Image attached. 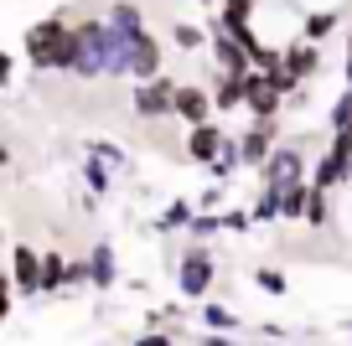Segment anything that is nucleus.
Masks as SVG:
<instances>
[{"label":"nucleus","instance_id":"nucleus-33","mask_svg":"<svg viewBox=\"0 0 352 346\" xmlns=\"http://www.w3.org/2000/svg\"><path fill=\"white\" fill-rule=\"evenodd\" d=\"M11 83H16V57L0 47V88H11Z\"/></svg>","mask_w":352,"mask_h":346},{"label":"nucleus","instance_id":"nucleus-43","mask_svg":"<svg viewBox=\"0 0 352 346\" xmlns=\"http://www.w3.org/2000/svg\"><path fill=\"white\" fill-rule=\"evenodd\" d=\"M0 325H6V321H0Z\"/></svg>","mask_w":352,"mask_h":346},{"label":"nucleus","instance_id":"nucleus-45","mask_svg":"<svg viewBox=\"0 0 352 346\" xmlns=\"http://www.w3.org/2000/svg\"><path fill=\"white\" fill-rule=\"evenodd\" d=\"M347 32H352V26H347Z\"/></svg>","mask_w":352,"mask_h":346},{"label":"nucleus","instance_id":"nucleus-9","mask_svg":"<svg viewBox=\"0 0 352 346\" xmlns=\"http://www.w3.org/2000/svg\"><path fill=\"white\" fill-rule=\"evenodd\" d=\"M11 290L16 295H42V253L32 249V243H16L11 249Z\"/></svg>","mask_w":352,"mask_h":346},{"label":"nucleus","instance_id":"nucleus-8","mask_svg":"<svg viewBox=\"0 0 352 346\" xmlns=\"http://www.w3.org/2000/svg\"><path fill=\"white\" fill-rule=\"evenodd\" d=\"M171 119L192 124H208L212 119V88L208 83H176V104H171Z\"/></svg>","mask_w":352,"mask_h":346},{"label":"nucleus","instance_id":"nucleus-24","mask_svg":"<svg viewBox=\"0 0 352 346\" xmlns=\"http://www.w3.org/2000/svg\"><path fill=\"white\" fill-rule=\"evenodd\" d=\"M171 42L182 47V52H202L212 36H208V26H197V21H176L171 26Z\"/></svg>","mask_w":352,"mask_h":346},{"label":"nucleus","instance_id":"nucleus-4","mask_svg":"<svg viewBox=\"0 0 352 346\" xmlns=\"http://www.w3.org/2000/svg\"><path fill=\"white\" fill-rule=\"evenodd\" d=\"M171 104H176V78H151V83H135L130 93V108H135V119L155 124V119H171Z\"/></svg>","mask_w":352,"mask_h":346},{"label":"nucleus","instance_id":"nucleus-40","mask_svg":"<svg viewBox=\"0 0 352 346\" xmlns=\"http://www.w3.org/2000/svg\"><path fill=\"white\" fill-rule=\"evenodd\" d=\"M197 5H218V0H197Z\"/></svg>","mask_w":352,"mask_h":346},{"label":"nucleus","instance_id":"nucleus-23","mask_svg":"<svg viewBox=\"0 0 352 346\" xmlns=\"http://www.w3.org/2000/svg\"><path fill=\"white\" fill-rule=\"evenodd\" d=\"M208 171H212V181H218V186H228V181H233V171H243V161H239V140H233V135H228V145L218 150V161H212Z\"/></svg>","mask_w":352,"mask_h":346},{"label":"nucleus","instance_id":"nucleus-16","mask_svg":"<svg viewBox=\"0 0 352 346\" xmlns=\"http://www.w3.org/2000/svg\"><path fill=\"white\" fill-rule=\"evenodd\" d=\"M342 26V11H300V42H327L331 32Z\"/></svg>","mask_w":352,"mask_h":346},{"label":"nucleus","instance_id":"nucleus-41","mask_svg":"<svg viewBox=\"0 0 352 346\" xmlns=\"http://www.w3.org/2000/svg\"><path fill=\"white\" fill-rule=\"evenodd\" d=\"M0 243H6V222H0Z\"/></svg>","mask_w":352,"mask_h":346},{"label":"nucleus","instance_id":"nucleus-19","mask_svg":"<svg viewBox=\"0 0 352 346\" xmlns=\"http://www.w3.org/2000/svg\"><path fill=\"white\" fill-rule=\"evenodd\" d=\"M306 202H311V181H296L280 192V222H306Z\"/></svg>","mask_w":352,"mask_h":346},{"label":"nucleus","instance_id":"nucleus-20","mask_svg":"<svg viewBox=\"0 0 352 346\" xmlns=\"http://www.w3.org/2000/svg\"><path fill=\"white\" fill-rule=\"evenodd\" d=\"M83 186H88V196L99 202V196L114 192V171H109L104 161H94V155H83Z\"/></svg>","mask_w":352,"mask_h":346},{"label":"nucleus","instance_id":"nucleus-18","mask_svg":"<svg viewBox=\"0 0 352 346\" xmlns=\"http://www.w3.org/2000/svg\"><path fill=\"white\" fill-rule=\"evenodd\" d=\"M331 222H337V202H331V192H321V186H311V202H306V227H316V233H327Z\"/></svg>","mask_w":352,"mask_h":346},{"label":"nucleus","instance_id":"nucleus-25","mask_svg":"<svg viewBox=\"0 0 352 346\" xmlns=\"http://www.w3.org/2000/svg\"><path fill=\"white\" fill-rule=\"evenodd\" d=\"M88 155H94V161H104L114 176L130 171V155H124V145H114V140H88Z\"/></svg>","mask_w":352,"mask_h":346},{"label":"nucleus","instance_id":"nucleus-7","mask_svg":"<svg viewBox=\"0 0 352 346\" xmlns=\"http://www.w3.org/2000/svg\"><path fill=\"white\" fill-rule=\"evenodd\" d=\"M311 186H321V192H331V196H337V192H347V186H352V161H347V155H342L331 140L321 145L316 165H311Z\"/></svg>","mask_w":352,"mask_h":346},{"label":"nucleus","instance_id":"nucleus-21","mask_svg":"<svg viewBox=\"0 0 352 346\" xmlns=\"http://www.w3.org/2000/svg\"><path fill=\"white\" fill-rule=\"evenodd\" d=\"M243 108V78H218L212 83V114H233Z\"/></svg>","mask_w":352,"mask_h":346},{"label":"nucleus","instance_id":"nucleus-13","mask_svg":"<svg viewBox=\"0 0 352 346\" xmlns=\"http://www.w3.org/2000/svg\"><path fill=\"white\" fill-rule=\"evenodd\" d=\"M104 26H109L120 42H135L140 32H151V26H145V11L135 0H109V5H104Z\"/></svg>","mask_w":352,"mask_h":346},{"label":"nucleus","instance_id":"nucleus-38","mask_svg":"<svg viewBox=\"0 0 352 346\" xmlns=\"http://www.w3.org/2000/svg\"><path fill=\"white\" fill-rule=\"evenodd\" d=\"M6 165H11V145L0 140V171H6Z\"/></svg>","mask_w":352,"mask_h":346},{"label":"nucleus","instance_id":"nucleus-28","mask_svg":"<svg viewBox=\"0 0 352 346\" xmlns=\"http://www.w3.org/2000/svg\"><path fill=\"white\" fill-rule=\"evenodd\" d=\"M249 217H254V222H280V192H270V186H259V196H254Z\"/></svg>","mask_w":352,"mask_h":346},{"label":"nucleus","instance_id":"nucleus-34","mask_svg":"<svg viewBox=\"0 0 352 346\" xmlns=\"http://www.w3.org/2000/svg\"><path fill=\"white\" fill-rule=\"evenodd\" d=\"M197 346H243V341H239V336H223V331H202Z\"/></svg>","mask_w":352,"mask_h":346},{"label":"nucleus","instance_id":"nucleus-32","mask_svg":"<svg viewBox=\"0 0 352 346\" xmlns=\"http://www.w3.org/2000/svg\"><path fill=\"white\" fill-rule=\"evenodd\" d=\"M130 346H176V336L171 331H140Z\"/></svg>","mask_w":352,"mask_h":346},{"label":"nucleus","instance_id":"nucleus-2","mask_svg":"<svg viewBox=\"0 0 352 346\" xmlns=\"http://www.w3.org/2000/svg\"><path fill=\"white\" fill-rule=\"evenodd\" d=\"M311 135H290V140H280L275 150H270V161L259 165V186H270V192H285V186L296 181H311Z\"/></svg>","mask_w":352,"mask_h":346},{"label":"nucleus","instance_id":"nucleus-39","mask_svg":"<svg viewBox=\"0 0 352 346\" xmlns=\"http://www.w3.org/2000/svg\"><path fill=\"white\" fill-rule=\"evenodd\" d=\"M6 279H11V264H6V259H0V284H6Z\"/></svg>","mask_w":352,"mask_h":346},{"label":"nucleus","instance_id":"nucleus-15","mask_svg":"<svg viewBox=\"0 0 352 346\" xmlns=\"http://www.w3.org/2000/svg\"><path fill=\"white\" fill-rule=\"evenodd\" d=\"M197 321H202V331H223V336H239L243 331V315L233 310V305H223V300H202L197 305Z\"/></svg>","mask_w":352,"mask_h":346},{"label":"nucleus","instance_id":"nucleus-31","mask_svg":"<svg viewBox=\"0 0 352 346\" xmlns=\"http://www.w3.org/2000/svg\"><path fill=\"white\" fill-rule=\"evenodd\" d=\"M88 284V259H67V290H83Z\"/></svg>","mask_w":352,"mask_h":346},{"label":"nucleus","instance_id":"nucleus-22","mask_svg":"<svg viewBox=\"0 0 352 346\" xmlns=\"http://www.w3.org/2000/svg\"><path fill=\"white\" fill-rule=\"evenodd\" d=\"M67 290V259L47 249L42 253V295H63Z\"/></svg>","mask_w":352,"mask_h":346},{"label":"nucleus","instance_id":"nucleus-27","mask_svg":"<svg viewBox=\"0 0 352 346\" xmlns=\"http://www.w3.org/2000/svg\"><path fill=\"white\" fill-rule=\"evenodd\" d=\"M218 233H223L218 212H192V222H187V243H212Z\"/></svg>","mask_w":352,"mask_h":346},{"label":"nucleus","instance_id":"nucleus-37","mask_svg":"<svg viewBox=\"0 0 352 346\" xmlns=\"http://www.w3.org/2000/svg\"><path fill=\"white\" fill-rule=\"evenodd\" d=\"M11 300H16V290H11V279H6V284H0V321L11 315Z\"/></svg>","mask_w":352,"mask_h":346},{"label":"nucleus","instance_id":"nucleus-36","mask_svg":"<svg viewBox=\"0 0 352 346\" xmlns=\"http://www.w3.org/2000/svg\"><path fill=\"white\" fill-rule=\"evenodd\" d=\"M331 145H337V150H342V155H347V161H352V124H342V130L331 135Z\"/></svg>","mask_w":352,"mask_h":346},{"label":"nucleus","instance_id":"nucleus-5","mask_svg":"<svg viewBox=\"0 0 352 346\" xmlns=\"http://www.w3.org/2000/svg\"><path fill=\"white\" fill-rule=\"evenodd\" d=\"M233 140H239L243 171H259V165L270 161V150L280 145V119H249V130H239Z\"/></svg>","mask_w":352,"mask_h":346},{"label":"nucleus","instance_id":"nucleus-42","mask_svg":"<svg viewBox=\"0 0 352 346\" xmlns=\"http://www.w3.org/2000/svg\"><path fill=\"white\" fill-rule=\"evenodd\" d=\"M347 336H352V321H347Z\"/></svg>","mask_w":352,"mask_h":346},{"label":"nucleus","instance_id":"nucleus-30","mask_svg":"<svg viewBox=\"0 0 352 346\" xmlns=\"http://www.w3.org/2000/svg\"><path fill=\"white\" fill-rule=\"evenodd\" d=\"M218 222H223V233H239V238H243V233L254 227V217H249V207H223Z\"/></svg>","mask_w":352,"mask_h":346},{"label":"nucleus","instance_id":"nucleus-3","mask_svg":"<svg viewBox=\"0 0 352 346\" xmlns=\"http://www.w3.org/2000/svg\"><path fill=\"white\" fill-rule=\"evenodd\" d=\"M212 284H218V259H212L208 243H182V253H176V295L182 300H208Z\"/></svg>","mask_w":352,"mask_h":346},{"label":"nucleus","instance_id":"nucleus-26","mask_svg":"<svg viewBox=\"0 0 352 346\" xmlns=\"http://www.w3.org/2000/svg\"><path fill=\"white\" fill-rule=\"evenodd\" d=\"M254 284H259L264 295H275V300H285V295H290L285 269H275V264H259V269H254Z\"/></svg>","mask_w":352,"mask_h":346},{"label":"nucleus","instance_id":"nucleus-35","mask_svg":"<svg viewBox=\"0 0 352 346\" xmlns=\"http://www.w3.org/2000/svg\"><path fill=\"white\" fill-rule=\"evenodd\" d=\"M296 11H342V0H290Z\"/></svg>","mask_w":352,"mask_h":346},{"label":"nucleus","instance_id":"nucleus-6","mask_svg":"<svg viewBox=\"0 0 352 346\" xmlns=\"http://www.w3.org/2000/svg\"><path fill=\"white\" fill-rule=\"evenodd\" d=\"M124 67H130L135 83H151V78H161V73H166L161 36H155V32H140L135 42H124Z\"/></svg>","mask_w":352,"mask_h":346},{"label":"nucleus","instance_id":"nucleus-14","mask_svg":"<svg viewBox=\"0 0 352 346\" xmlns=\"http://www.w3.org/2000/svg\"><path fill=\"white\" fill-rule=\"evenodd\" d=\"M280 67H285L296 83H316V73H321V47H316V42H290L285 52H280Z\"/></svg>","mask_w":352,"mask_h":346},{"label":"nucleus","instance_id":"nucleus-29","mask_svg":"<svg viewBox=\"0 0 352 346\" xmlns=\"http://www.w3.org/2000/svg\"><path fill=\"white\" fill-rule=\"evenodd\" d=\"M342 124H352V93H337L327 108V135H337Z\"/></svg>","mask_w":352,"mask_h":346},{"label":"nucleus","instance_id":"nucleus-1","mask_svg":"<svg viewBox=\"0 0 352 346\" xmlns=\"http://www.w3.org/2000/svg\"><path fill=\"white\" fill-rule=\"evenodd\" d=\"M73 11H52L42 16V21L26 26V62L36 67V73H67L73 67V21H67Z\"/></svg>","mask_w":352,"mask_h":346},{"label":"nucleus","instance_id":"nucleus-44","mask_svg":"<svg viewBox=\"0 0 352 346\" xmlns=\"http://www.w3.org/2000/svg\"><path fill=\"white\" fill-rule=\"evenodd\" d=\"M280 346H285V341H280Z\"/></svg>","mask_w":352,"mask_h":346},{"label":"nucleus","instance_id":"nucleus-11","mask_svg":"<svg viewBox=\"0 0 352 346\" xmlns=\"http://www.w3.org/2000/svg\"><path fill=\"white\" fill-rule=\"evenodd\" d=\"M223 145H228V130H223V124H212V119L192 124V130H187V161L192 165H212Z\"/></svg>","mask_w":352,"mask_h":346},{"label":"nucleus","instance_id":"nucleus-10","mask_svg":"<svg viewBox=\"0 0 352 346\" xmlns=\"http://www.w3.org/2000/svg\"><path fill=\"white\" fill-rule=\"evenodd\" d=\"M208 52H212V67H218V78H243L249 73V47L239 42V36H223V32H212V42H208Z\"/></svg>","mask_w":352,"mask_h":346},{"label":"nucleus","instance_id":"nucleus-17","mask_svg":"<svg viewBox=\"0 0 352 346\" xmlns=\"http://www.w3.org/2000/svg\"><path fill=\"white\" fill-rule=\"evenodd\" d=\"M192 212H197V207L187 202V196H176V202H166L161 212L151 217V227L155 233H187V222H192Z\"/></svg>","mask_w":352,"mask_h":346},{"label":"nucleus","instance_id":"nucleus-12","mask_svg":"<svg viewBox=\"0 0 352 346\" xmlns=\"http://www.w3.org/2000/svg\"><path fill=\"white\" fill-rule=\"evenodd\" d=\"M114 279H120V253H114L109 238H99L94 249H88V284H94L99 295H109Z\"/></svg>","mask_w":352,"mask_h":346}]
</instances>
